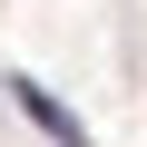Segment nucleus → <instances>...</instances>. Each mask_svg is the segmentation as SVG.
<instances>
[{
    "mask_svg": "<svg viewBox=\"0 0 147 147\" xmlns=\"http://www.w3.org/2000/svg\"><path fill=\"white\" fill-rule=\"evenodd\" d=\"M20 108H30V118H39V127H49V137H69V147H79V118H69V108H59V98H49V88H20Z\"/></svg>",
    "mask_w": 147,
    "mask_h": 147,
    "instance_id": "f257e3e1",
    "label": "nucleus"
}]
</instances>
